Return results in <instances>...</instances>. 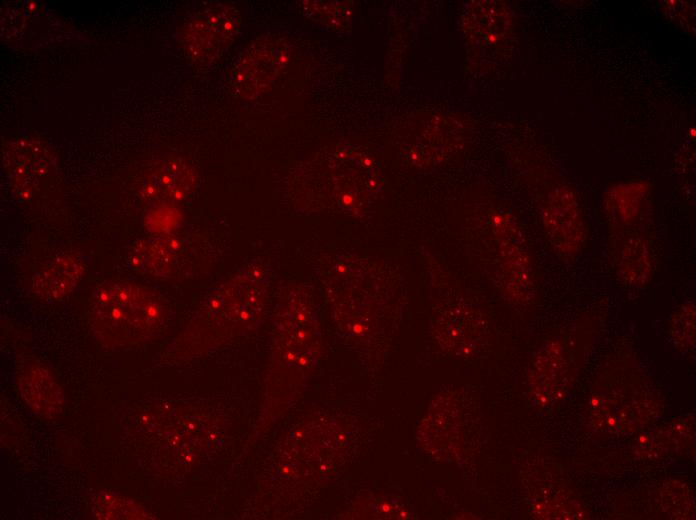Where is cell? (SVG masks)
<instances>
[{
  "label": "cell",
  "instance_id": "cell-4",
  "mask_svg": "<svg viewBox=\"0 0 696 520\" xmlns=\"http://www.w3.org/2000/svg\"><path fill=\"white\" fill-rule=\"evenodd\" d=\"M194 168L181 158H169L157 164L146 176L142 198L150 203H168L185 199L195 189Z\"/></svg>",
  "mask_w": 696,
  "mask_h": 520
},
{
  "label": "cell",
  "instance_id": "cell-1",
  "mask_svg": "<svg viewBox=\"0 0 696 520\" xmlns=\"http://www.w3.org/2000/svg\"><path fill=\"white\" fill-rule=\"evenodd\" d=\"M166 319L158 293L127 280H107L93 291L88 323L100 344L109 348L138 345L153 338Z\"/></svg>",
  "mask_w": 696,
  "mask_h": 520
},
{
  "label": "cell",
  "instance_id": "cell-8",
  "mask_svg": "<svg viewBox=\"0 0 696 520\" xmlns=\"http://www.w3.org/2000/svg\"><path fill=\"white\" fill-rule=\"evenodd\" d=\"M177 243L166 237L139 241L130 252L128 261L133 269L156 276H166L174 267Z\"/></svg>",
  "mask_w": 696,
  "mask_h": 520
},
{
  "label": "cell",
  "instance_id": "cell-9",
  "mask_svg": "<svg viewBox=\"0 0 696 520\" xmlns=\"http://www.w3.org/2000/svg\"><path fill=\"white\" fill-rule=\"evenodd\" d=\"M92 511L96 519H146L148 514L136 501L101 491L92 501Z\"/></svg>",
  "mask_w": 696,
  "mask_h": 520
},
{
  "label": "cell",
  "instance_id": "cell-6",
  "mask_svg": "<svg viewBox=\"0 0 696 520\" xmlns=\"http://www.w3.org/2000/svg\"><path fill=\"white\" fill-rule=\"evenodd\" d=\"M19 390L22 398L37 415L52 419L64 408V393L49 369L40 364L28 366L21 374Z\"/></svg>",
  "mask_w": 696,
  "mask_h": 520
},
{
  "label": "cell",
  "instance_id": "cell-2",
  "mask_svg": "<svg viewBox=\"0 0 696 520\" xmlns=\"http://www.w3.org/2000/svg\"><path fill=\"white\" fill-rule=\"evenodd\" d=\"M290 59L287 37L269 32L254 40L237 58L231 74V93L239 98L257 97L272 84Z\"/></svg>",
  "mask_w": 696,
  "mask_h": 520
},
{
  "label": "cell",
  "instance_id": "cell-3",
  "mask_svg": "<svg viewBox=\"0 0 696 520\" xmlns=\"http://www.w3.org/2000/svg\"><path fill=\"white\" fill-rule=\"evenodd\" d=\"M241 24L237 9L226 4H212L196 12L185 24L181 44L192 60L211 62L235 40Z\"/></svg>",
  "mask_w": 696,
  "mask_h": 520
},
{
  "label": "cell",
  "instance_id": "cell-5",
  "mask_svg": "<svg viewBox=\"0 0 696 520\" xmlns=\"http://www.w3.org/2000/svg\"><path fill=\"white\" fill-rule=\"evenodd\" d=\"M86 269L79 253H65L41 268L32 278L31 291L38 298L60 300L78 285Z\"/></svg>",
  "mask_w": 696,
  "mask_h": 520
},
{
  "label": "cell",
  "instance_id": "cell-7",
  "mask_svg": "<svg viewBox=\"0 0 696 520\" xmlns=\"http://www.w3.org/2000/svg\"><path fill=\"white\" fill-rule=\"evenodd\" d=\"M50 159L43 147L36 144H20L6 157V171L19 196L28 198L47 173Z\"/></svg>",
  "mask_w": 696,
  "mask_h": 520
}]
</instances>
